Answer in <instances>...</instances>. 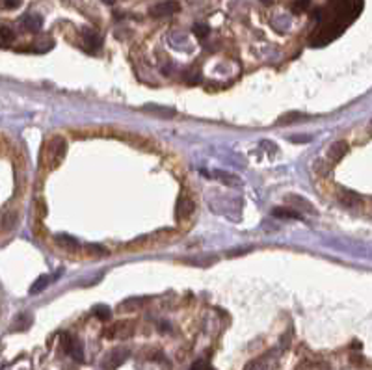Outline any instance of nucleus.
<instances>
[{"label": "nucleus", "mask_w": 372, "mask_h": 370, "mask_svg": "<svg viewBox=\"0 0 372 370\" xmlns=\"http://www.w3.org/2000/svg\"><path fill=\"white\" fill-rule=\"evenodd\" d=\"M2 4H4V8H8V10H15V8L21 6V0H2Z\"/></svg>", "instance_id": "nucleus-27"}, {"label": "nucleus", "mask_w": 372, "mask_h": 370, "mask_svg": "<svg viewBox=\"0 0 372 370\" xmlns=\"http://www.w3.org/2000/svg\"><path fill=\"white\" fill-rule=\"evenodd\" d=\"M346 153H348V143L346 142H335L329 147V158L333 162H339L340 158H344Z\"/></svg>", "instance_id": "nucleus-8"}, {"label": "nucleus", "mask_w": 372, "mask_h": 370, "mask_svg": "<svg viewBox=\"0 0 372 370\" xmlns=\"http://www.w3.org/2000/svg\"><path fill=\"white\" fill-rule=\"evenodd\" d=\"M17 220H19L17 212H15V210H8V212H4V216H2L0 225H2V229L10 231V229H14L15 225H17Z\"/></svg>", "instance_id": "nucleus-11"}, {"label": "nucleus", "mask_w": 372, "mask_h": 370, "mask_svg": "<svg viewBox=\"0 0 372 370\" xmlns=\"http://www.w3.org/2000/svg\"><path fill=\"white\" fill-rule=\"evenodd\" d=\"M339 199L342 205H346V207H353V205H357V203L361 201V197H359L357 194L350 192V190H342L339 194Z\"/></svg>", "instance_id": "nucleus-13"}, {"label": "nucleus", "mask_w": 372, "mask_h": 370, "mask_svg": "<svg viewBox=\"0 0 372 370\" xmlns=\"http://www.w3.org/2000/svg\"><path fill=\"white\" fill-rule=\"evenodd\" d=\"M290 140H292V142H309L311 138L309 136H292Z\"/></svg>", "instance_id": "nucleus-30"}, {"label": "nucleus", "mask_w": 372, "mask_h": 370, "mask_svg": "<svg viewBox=\"0 0 372 370\" xmlns=\"http://www.w3.org/2000/svg\"><path fill=\"white\" fill-rule=\"evenodd\" d=\"M272 214L275 218H288V220H300V214L294 212V210H288V208H274Z\"/></svg>", "instance_id": "nucleus-19"}, {"label": "nucleus", "mask_w": 372, "mask_h": 370, "mask_svg": "<svg viewBox=\"0 0 372 370\" xmlns=\"http://www.w3.org/2000/svg\"><path fill=\"white\" fill-rule=\"evenodd\" d=\"M129 355H131V351L125 350V348H116V350L108 351L105 355V359H103V368L116 370L118 366H121V364L127 361Z\"/></svg>", "instance_id": "nucleus-3"}, {"label": "nucleus", "mask_w": 372, "mask_h": 370, "mask_svg": "<svg viewBox=\"0 0 372 370\" xmlns=\"http://www.w3.org/2000/svg\"><path fill=\"white\" fill-rule=\"evenodd\" d=\"M190 370H209V364H207V361L199 359V361H196V363L192 364V368Z\"/></svg>", "instance_id": "nucleus-26"}, {"label": "nucleus", "mask_w": 372, "mask_h": 370, "mask_svg": "<svg viewBox=\"0 0 372 370\" xmlns=\"http://www.w3.org/2000/svg\"><path fill=\"white\" fill-rule=\"evenodd\" d=\"M134 333V324L131 320H121V322H116L112 324L110 327H106L103 331V337L105 338H129L132 337Z\"/></svg>", "instance_id": "nucleus-2"}, {"label": "nucleus", "mask_w": 372, "mask_h": 370, "mask_svg": "<svg viewBox=\"0 0 372 370\" xmlns=\"http://www.w3.org/2000/svg\"><path fill=\"white\" fill-rule=\"evenodd\" d=\"M145 299L144 298H129V299H125L123 303L119 305V309L125 312H129V311H134V309H138V307H142V303H144Z\"/></svg>", "instance_id": "nucleus-17"}, {"label": "nucleus", "mask_w": 372, "mask_h": 370, "mask_svg": "<svg viewBox=\"0 0 372 370\" xmlns=\"http://www.w3.org/2000/svg\"><path fill=\"white\" fill-rule=\"evenodd\" d=\"M181 10V4L175 2V0H170V2H160L155 8H151V15L153 17H166V15H173Z\"/></svg>", "instance_id": "nucleus-5"}, {"label": "nucleus", "mask_w": 372, "mask_h": 370, "mask_svg": "<svg viewBox=\"0 0 372 370\" xmlns=\"http://www.w3.org/2000/svg\"><path fill=\"white\" fill-rule=\"evenodd\" d=\"M192 32H194V36H196V38L205 39L210 34V28L207 25H203V23H197V25L192 26Z\"/></svg>", "instance_id": "nucleus-21"}, {"label": "nucleus", "mask_w": 372, "mask_h": 370, "mask_svg": "<svg viewBox=\"0 0 372 370\" xmlns=\"http://www.w3.org/2000/svg\"><path fill=\"white\" fill-rule=\"evenodd\" d=\"M212 177H214L216 181L222 182V184H225V186H240L242 184V181L236 175H233V173H225V171H220V169L214 171Z\"/></svg>", "instance_id": "nucleus-7"}, {"label": "nucleus", "mask_w": 372, "mask_h": 370, "mask_svg": "<svg viewBox=\"0 0 372 370\" xmlns=\"http://www.w3.org/2000/svg\"><path fill=\"white\" fill-rule=\"evenodd\" d=\"M62 346H64V350H66L69 355H73V359H77V361H82V359H84L80 340L69 337V335H62Z\"/></svg>", "instance_id": "nucleus-4"}, {"label": "nucleus", "mask_w": 372, "mask_h": 370, "mask_svg": "<svg viewBox=\"0 0 372 370\" xmlns=\"http://www.w3.org/2000/svg\"><path fill=\"white\" fill-rule=\"evenodd\" d=\"M287 199H288V201H294L292 203L294 207L301 208V210H305V212H311V214L314 212V208L309 205V201H307V199H303V197H300V195H287Z\"/></svg>", "instance_id": "nucleus-16"}, {"label": "nucleus", "mask_w": 372, "mask_h": 370, "mask_svg": "<svg viewBox=\"0 0 372 370\" xmlns=\"http://www.w3.org/2000/svg\"><path fill=\"white\" fill-rule=\"evenodd\" d=\"M23 25H25V28H27L28 32H38V30H41V26H43V19H41L40 15H36V13H30V15H27L23 19Z\"/></svg>", "instance_id": "nucleus-9"}, {"label": "nucleus", "mask_w": 372, "mask_h": 370, "mask_svg": "<svg viewBox=\"0 0 372 370\" xmlns=\"http://www.w3.org/2000/svg\"><path fill=\"white\" fill-rule=\"evenodd\" d=\"M298 119H301L300 114H288V116H283L277 119V123H292V121H298Z\"/></svg>", "instance_id": "nucleus-24"}, {"label": "nucleus", "mask_w": 372, "mask_h": 370, "mask_svg": "<svg viewBox=\"0 0 372 370\" xmlns=\"http://www.w3.org/2000/svg\"><path fill=\"white\" fill-rule=\"evenodd\" d=\"M251 251V247H244V249H231L229 251V257H235V255H246V253H249Z\"/></svg>", "instance_id": "nucleus-29"}, {"label": "nucleus", "mask_w": 372, "mask_h": 370, "mask_svg": "<svg viewBox=\"0 0 372 370\" xmlns=\"http://www.w3.org/2000/svg\"><path fill=\"white\" fill-rule=\"evenodd\" d=\"M30 324H32V316L27 314V312H23V314H19V316L15 318V324L12 325V329H14V331H25V329L30 327Z\"/></svg>", "instance_id": "nucleus-12"}, {"label": "nucleus", "mask_w": 372, "mask_h": 370, "mask_svg": "<svg viewBox=\"0 0 372 370\" xmlns=\"http://www.w3.org/2000/svg\"><path fill=\"white\" fill-rule=\"evenodd\" d=\"M84 39H86V43L92 47L93 51H95V49H99V47H101V43H103L97 34L90 32V30H84Z\"/></svg>", "instance_id": "nucleus-20"}, {"label": "nucleus", "mask_w": 372, "mask_h": 370, "mask_svg": "<svg viewBox=\"0 0 372 370\" xmlns=\"http://www.w3.org/2000/svg\"><path fill=\"white\" fill-rule=\"evenodd\" d=\"M194 208H196V205H194V201H192V199H188V197H181V199H179V203H177V208H175L177 218H179V220L188 218V216L194 212Z\"/></svg>", "instance_id": "nucleus-6"}, {"label": "nucleus", "mask_w": 372, "mask_h": 370, "mask_svg": "<svg viewBox=\"0 0 372 370\" xmlns=\"http://www.w3.org/2000/svg\"><path fill=\"white\" fill-rule=\"evenodd\" d=\"M142 110L151 112V114H157V116H175V110L173 108H166V106H158V104H145L142 106Z\"/></svg>", "instance_id": "nucleus-10"}, {"label": "nucleus", "mask_w": 372, "mask_h": 370, "mask_svg": "<svg viewBox=\"0 0 372 370\" xmlns=\"http://www.w3.org/2000/svg\"><path fill=\"white\" fill-rule=\"evenodd\" d=\"M67 153V142L62 136H54L41 149V169H56Z\"/></svg>", "instance_id": "nucleus-1"}, {"label": "nucleus", "mask_w": 372, "mask_h": 370, "mask_svg": "<svg viewBox=\"0 0 372 370\" xmlns=\"http://www.w3.org/2000/svg\"><path fill=\"white\" fill-rule=\"evenodd\" d=\"M47 285H49V277H47V275H41V277H38V279H36V283L30 286V294L43 292V290L47 288Z\"/></svg>", "instance_id": "nucleus-18"}, {"label": "nucleus", "mask_w": 372, "mask_h": 370, "mask_svg": "<svg viewBox=\"0 0 372 370\" xmlns=\"http://www.w3.org/2000/svg\"><path fill=\"white\" fill-rule=\"evenodd\" d=\"M88 251H90V253H95V255H105L106 253L105 247L99 246V244H90V246H88Z\"/></svg>", "instance_id": "nucleus-25"}, {"label": "nucleus", "mask_w": 372, "mask_h": 370, "mask_svg": "<svg viewBox=\"0 0 372 370\" xmlns=\"http://www.w3.org/2000/svg\"><path fill=\"white\" fill-rule=\"evenodd\" d=\"M93 314L97 316L99 320H103V322H106V320H110L112 316V311L108 309L106 305H97L95 309H93Z\"/></svg>", "instance_id": "nucleus-22"}, {"label": "nucleus", "mask_w": 372, "mask_h": 370, "mask_svg": "<svg viewBox=\"0 0 372 370\" xmlns=\"http://www.w3.org/2000/svg\"><path fill=\"white\" fill-rule=\"evenodd\" d=\"M262 2H264V4H272V0H262Z\"/></svg>", "instance_id": "nucleus-31"}, {"label": "nucleus", "mask_w": 372, "mask_h": 370, "mask_svg": "<svg viewBox=\"0 0 372 370\" xmlns=\"http://www.w3.org/2000/svg\"><path fill=\"white\" fill-rule=\"evenodd\" d=\"M246 370H266V364L261 361H255V363H249Z\"/></svg>", "instance_id": "nucleus-28"}, {"label": "nucleus", "mask_w": 372, "mask_h": 370, "mask_svg": "<svg viewBox=\"0 0 372 370\" xmlns=\"http://www.w3.org/2000/svg\"><path fill=\"white\" fill-rule=\"evenodd\" d=\"M15 39L14 30L6 25H0V47H8Z\"/></svg>", "instance_id": "nucleus-15"}, {"label": "nucleus", "mask_w": 372, "mask_h": 370, "mask_svg": "<svg viewBox=\"0 0 372 370\" xmlns=\"http://www.w3.org/2000/svg\"><path fill=\"white\" fill-rule=\"evenodd\" d=\"M307 6H309V0H296V2H294V6H292V12L294 13L305 12Z\"/></svg>", "instance_id": "nucleus-23"}, {"label": "nucleus", "mask_w": 372, "mask_h": 370, "mask_svg": "<svg viewBox=\"0 0 372 370\" xmlns=\"http://www.w3.org/2000/svg\"><path fill=\"white\" fill-rule=\"evenodd\" d=\"M56 242H58L62 247H66V249H79V246H80L79 240L69 236V234H58V236H56Z\"/></svg>", "instance_id": "nucleus-14"}]
</instances>
